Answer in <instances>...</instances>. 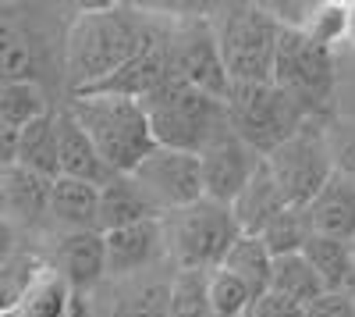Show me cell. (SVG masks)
<instances>
[{
    "label": "cell",
    "instance_id": "obj_37",
    "mask_svg": "<svg viewBox=\"0 0 355 317\" xmlns=\"http://www.w3.org/2000/svg\"><path fill=\"white\" fill-rule=\"evenodd\" d=\"M348 50H355V0H352V43H348Z\"/></svg>",
    "mask_w": 355,
    "mask_h": 317
},
{
    "label": "cell",
    "instance_id": "obj_12",
    "mask_svg": "<svg viewBox=\"0 0 355 317\" xmlns=\"http://www.w3.org/2000/svg\"><path fill=\"white\" fill-rule=\"evenodd\" d=\"M199 164H202L206 200H217V204L231 207L234 200L245 193V186L252 182L263 157L231 129V132H224L217 143H210V147L199 154Z\"/></svg>",
    "mask_w": 355,
    "mask_h": 317
},
{
    "label": "cell",
    "instance_id": "obj_34",
    "mask_svg": "<svg viewBox=\"0 0 355 317\" xmlns=\"http://www.w3.org/2000/svg\"><path fill=\"white\" fill-rule=\"evenodd\" d=\"M249 317H306V307L291 303V300H284L277 293H266V296L256 300V307L249 310Z\"/></svg>",
    "mask_w": 355,
    "mask_h": 317
},
{
    "label": "cell",
    "instance_id": "obj_33",
    "mask_svg": "<svg viewBox=\"0 0 355 317\" xmlns=\"http://www.w3.org/2000/svg\"><path fill=\"white\" fill-rule=\"evenodd\" d=\"M306 317H355V293H327L306 310Z\"/></svg>",
    "mask_w": 355,
    "mask_h": 317
},
{
    "label": "cell",
    "instance_id": "obj_38",
    "mask_svg": "<svg viewBox=\"0 0 355 317\" xmlns=\"http://www.w3.org/2000/svg\"><path fill=\"white\" fill-rule=\"evenodd\" d=\"M214 317H220V314H214Z\"/></svg>",
    "mask_w": 355,
    "mask_h": 317
},
{
    "label": "cell",
    "instance_id": "obj_22",
    "mask_svg": "<svg viewBox=\"0 0 355 317\" xmlns=\"http://www.w3.org/2000/svg\"><path fill=\"white\" fill-rule=\"evenodd\" d=\"M71 300H75V289L68 285V278L53 264H46L33 282H28V289L21 293V300L8 314H0V317H64Z\"/></svg>",
    "mask_w": 355,
    "mask_h": 317
},
{
    "label": "cell",
    "instance_id": "obj_17",
    "mask_svg": "<svg viewBox=\"0 0 355 317\" xmlns=\"http://www.w3.org/2000/svg\"><path fill=\"white\" fill-rule=\"evenodd\" d=\"M306 214H309V225L316 236L355 243V179L334 175L306 207Z\"/></svg>",
    "mask_w": 355,
    "mask_h": 317
},
{
    "label": "cell",
    "instance_id": "obj_24",
    "mask_svg": "<svg viewBox=\"0 0 355 317\" xmlns=\"http://www.w3.org/2000/svg\"><path fill=\"white\" fill-rule=\"evenodd\" d=\"M18 168L57 182L61 179V139H57V111L33 122L18 136Z\"/></svg>",
    "mask_w": 355,
    "mask_h": 317
},
{
    "label": "cell",
    "instance_id": "obj_1",
    "mask_svg": "<svg viewBox=\"0 0 355 317\" xmlns=\"http://www.w3.org/2000/svg\"><path fill=\"white\" fill-rule=\"evenodd\" d=\"M153 15L135 4H89L64 29V82L68 97L110 79L142 50L153 33Z\"/></svg>",
    "mask_w": 355,
    "mask_h": 317
},
{
    "label": "cell",
    "instance_id": "obj_9",
    "mask_svg": "<svg viewBox=\"0 0 355 317\" xmlns=\"http://www.w3.org/2000/svg\"><path fill=\"white\" fill-rule=\"evenodd\" d=\"M327 122H306L299 132H295L288 143L266 157L274 179L288 200V207H309L320 196V189L327 186L338 171L327 150V132H323Z\"/></svg>",
    "mask_w": 355,
    "mask_h": 317
},
{
    "label": "cell",
    "instance_id": "obj_25",
    "mask_svg": "<svg viewBox=\"0 0 355 317\" xmlns=\"http://www.w3.org/2000/svg\"><path fill=\"white\" fill-rule=\"evenodd\" d=\"M50 90L40 82H0V129H28L33 122L53 114Z\"/></svg>",
    "mask_w": 355,
    "mask_h": 317
},
{
    "label": "cell",
    "instance_id": "obj_2",
    "mask_svg": "<svg viewBox=\"0 0 355 317\" xmlns=\"http://www.w3.org/2000/svg\"><path fill=\"white\" fill-rule=\"evenodd\" d=\"M68 111L75 114V122L96 143V150L117 175H132L157 150L150 114L139 100L110 93H78L68 97Z\"/></svg>",
    "mask_w": 355,
    "mask_h": 317
},
{
    "label": "cell",
    "instance_id": "obj_3",
    "mask_svg": "<svg viewBox=\"0 0 355 317\" xmlns=\"http://www.w3.org/2000/svg\"><path fill=\"white\" fill-rule=\"evenodd\" d=\"M274 86L299 104L313 122L338 118L341 107V54L313 43L306 33H281Z\"/></svg>",
    "mask_w": 355,
    "mask_h": 317
},
{
    "label": "cell",
    "instance_id": "obj_5",
    "mask_svg": "<svg viewBox=\"0 0 355 317\" xmlns=\"http://www.w3.org/2000/svg\"><path fill=\"white\" fill-rule=\"evenodd\" d=\"M210 25L231 82H274L277 43L284 29L266 4H214Z\"/></svg>",
    "mask_w": 355,
    "mask_h": 317
},
{
    "label": "cell",
    "instance_id": "obj_19",
    "mask_svg": "<svg viewBox=\"0 0 355 317\" xmlns=\"http://www.w3.org/2000/svg\"><path fill=\"white\" fill-rule=\"evenodd\" d=\"M164 218L153 200L146 196V189L132 179V175H117L114 182H107L100 189V232H117V228H128L139 221H153Z\"/></svg>",
    "mask_w": 355,
    "mask_h": 317
},
{
    "label": "cell",
    "instance_id": "obj_36",
    "mask_svg": "<svg viewBox=\"0 0 355 317\" xmlns=\"http://www.w3.org/2000/svg\"><path fill=\"white\" fill-rule=\"evenodd\" d=\"M64 317H93L89 296H78V293H75V300H71V307H68V314H64Z\"/></svg>",
    "mask_w": 355,
    "mask_h": 317
},
{
    "label": "cell",
    "instance_id": "obj_14",
    "mask_svg": "<svg viewBox=\"0 0 355 317\" xmlns=\"http://www.w3.org/2000/svg\"><path fill=\"white\" fill-rule=\"evenodd\" d=\"M53 268L68 278L78 296H89L107 275V236L103 232H64L53 253Z\"/></svg>",
    "mask_w": 355,
    "mask_h": 317
},
{
    "label": "cell",
    "instance_id": "obj_7",
    "mask_svg": "<svg viewBox=\"0 0 355 317\" xmlns=\"http://www.w3.org/2000/svg\"><path fill=\"white\" fill-rule=\"evenodd\" d=\"M227 118L259 157H270L281 143H288L309 114L274 82H234L227 97Z\"/></svg>",
    "mask_w": 355,
    "mask_h": 317
},
{
    "label": "cell",
    "instance_id": "obj_20",
    "mask_svg": "<svg viewBox=\"0 0 355 317\" xmlns=\"http://www.w3.org/2000/svg\"><path fill=\"white\" fill-rule=\"evenodd\" d=\"M231 211H234V221H239V228L245 236H259L281 211H288V200L274 179L270 164H266V157H263L259 171L252 175V182L245 186V193L231 204Z\"/></svg>",
    "mask_w": 355,
    "mask_h": 317
},
{
    "label": "cell",
    "instance_id": "obj_13",
    "mask_svg": "<svg viewBox=\"0 0 355 317\" xmlns=\"http://www.w3.org/2000/svg\"><path fill=\"white\" fill-rule=\"evenodd\" d=\"M167 261V239H164V218L139 221L128 228L107 232V275L114 282H128L146 271H153Z\"/></svg>",
    "mask_w": 355,
    "mask_h": 317
},
{
    "label": "cell",
    "instance_id": "obj_18",
    "mask_svg": "<svg viewBox=\"0 0 355 317\" xmlns=\"http://www.w3.org/2000/svg\"><path fill=\"white\" fill-rule=\"evenodd\" d=\"M174 275L146 271L139 278L117 282V293L110 300V317H171Z\"/></svg>",
    "mask_w": 355,
    "mask_h": 317
},
{
    "label": "cell",
    "instance_id": "obj_32",
    "mask_svg": "<svg viewBox=\"0 0 355 317\" xmlns=\"http://www.w3.org/2000/svg\"><path fill=\"white\" fill-rule=\"evenodd\" d=\"M323 132H327V150H331L334 171L355 179V118L338 114V118H331L323 125Z\"/></svg>",
    "mask_w": 355,
    "mask_h": 317
},
{
    "label": "cell",
    "instance_id": "obj_11",
    "mask_svg": "<svg viewBox=\"0 0 355 317\" xmlns=\"http://www.w3.org/2000/svg\"><path fill=\"white\" fill-rule=\"evenodd\" d=\"M132 179L146 189V196L153 200V207L160 214L185 211V207L199 204V200H206L202 164H199L196 154H185V150L157 147L132 171Z\"/></svg>",
    "mask_w": 355,
    "mask_h": 317
},
{
    "label": "cell",
    "instance_id": "obj_6",
    "mask_svg": "<svg viewBox=\"0 0 355 317\" xmlns=\"http://www.w3.org/2000/svg\"><path fill=\"white\" fill-rule=\"evenodd\" d=\"M242 228L234 221V211L217 200L164 214V239H167V264L174 271H202L210 275L224 268L231 246L239 243Z\"/></svg>",
    "mask_w": 355,
    "mask_h": 317
},
{
    "label": "cell",
    "instance_id": "obj_4",
    "mask_svg": "<svg viewBox=\"0 0 355 317\" xmlns=\"http://www.w3.org/2000/svg\"><path fill=\"white\" fill-rule=\"evenodd\" d=\"M142 107L150 114L157 147H167V150H185L199 157L210 143L231 132L227 104L202 90H192V86L178 79L160 86L150 100H142Z\"/></svg>",
    "mask_w": 355,
    "mask_h": 317
},
{
    "label": "cell",
    "instance_id": "obj_21",
    "mask_svg": "<svg viewBox=\"0 0 355 317\" xmlns=\"http://www.w3.org/2000/svg\"><path fill=\"white\" fill-rule=\"evenodd\" d=\"M50 221H57L64 232H100V186L57 179L50 200Z\"/></svg>",
    "mask_w": 355,
    "mask_h": 317
},
{
    "label": "cell",
    "instance_id": "obj_28",
    "mask_svg": "<svg viewBox=\"0 0 355 317\" xmlns=\"http://www.w3.org/2000/svg\"><path fill=\"white\" fill-rule=\"evenodd\" d=\"M302 33L327 47V50H348L352 43V0H316V8L306 22Z\"/></svg>",
    "mask_w": 355,
    "mask_h": 317
},
{
    "label": "cell",
    "instance_id": "obj_15",
    "mask_svg": "<svg viewBox=\"0 0 355 317\" xmlns=\"http://www.w3.org/2000/svg\"><path fill=\"white\" fill-rule=\"evenodd\" d=\"M57 139H61V179H78V182H93L107 186L117 179V171L103 161L96 150V143L85 136V129L75 122V114L64 107H57Z\"/></svg>",
    "mask_w": 355,
    "mask_h": 317
},
{
    "label": "cell",
    "instance_id": "obj_35",
    "mask_svg": "<svg viewBox=\"0 0 355 317\" xmlns=\"http://www.w3.org/2000/svg\"><path fill=\"white\" fill-rule=\"evenodd\" d=\"M341 93H348L355 100V50H345L341 54Z\"/></svg>",
    "mask_w": 355,
    "mask_h": 317
},
{
    "label": "cell",
    "instance_id": "obj_16",
    "mask_svg": "<svg viewBox=\"0 0 355 317\" xmlns=\"http://www.w3.org/2000/svg\"><path fill=\"white\" fill-rule=\"evenodd\" d=\"M0 193H4V225H25L33 228L43 218H50L53 182L36 175L28 168H0Z\"/></svg>",
    "mask_w": 355,
    "mask_h": 317
},
{
    "label": "cell",
    "instance_id": "obj_23",
    "mask_svg": "<svg viewBox=\"0 0 355 317\" xmlns=\"http://www.w3.org/2000/svg\"><path fill=\"white\" fill-rule=\"evenodd\" d=\"M302 253L309 257V264L323 278L327 293H355V243L313 236Z\"/></svg>",
    "mask_w": 355,
    "mask_h": 317
},
{
    "label": "cell",
    "instance_id": "obj_26",
    "mask_svg": "<svg viewBox=\"0 0 355 317\" xmlns=\"http://www.w3.org/2000/svg\"><path fill=\"white\" fill-rule=\"evenodd\" d=\"M270 293L299 303V307H313L316 300L327 296V285L316 275V268L309 264L306 253H291V257H277L274 261V282H270Z\"/></svg>",
    "mask_w": 355,
    "mask_h": 317
},
{
    "label": "cell",
    "instance_id": "obj_10",
    "mask_svg": "<svg viewBox=\"0 0 355 317\" xmlns=\"http://www.w3.org/2000/svg\"><path fill=\"white\" fill-rule=\"evenodd\" d=\"M53 50L64 54V43H53V36L36 22V15H15V8L4 4V15H0V82L50 86Z\"/></svg>",
    "mask_w": 355,
    "mask_h": 317
},
{
    "label": "cell",
    "instance_id": "obj_8",
    "mask_svg": "<svg viewBox=\"0 0 355 317\" xmlns=\"http://www.w3.org/2000/svg\"><path fill=\"white\" fill-rule=\"evenodd\" d=\"M164 25H167L171 75L192 86V90H202L227 104L234 82L227 75L217 33L210 25V8H196L192 15H167Z\"/></svg>",
    "mask_w": 355,
    "mask_h": 317
},
{
    "label": "cell",
    "instance_id": "obj_29",
    "mask_svg": "<svg viewBox=\"0 0 355 317\" xmlns=\"http://www.w3.org/2000/svg\"><path fill=\"white\" fill-rule=\"evenodd\" d=\"M313 236H316V232H313V225H309L306 207H288V211H281V214L259 232V239L266 243V250L274 253V261H277V257L302 253Z\"/></svg>",
    "mask_w": 355,
    "mask_h": 317
},
{
    "label": "cell",
    "instance_id": "obj_31",
    "mask_svg": "<svg viewBox=\"0 0 355 317\" xmlns=\"http://www.w3.org/2000/svg\"><path fill=\"white\" fill-rule=\"evenodd\" d=\"M206 282H210V275H202V271H178L174 275L171 317H214Z\"/></svg>",
    "mask_w": 355,
    "mask_h": 317
},
{
    "label": "cell",
    "instance_id": "obj_30",
    "mask_svg": "<svg viewBox=\"0 0 355 317\" xmlns=\"http://www.w3.org/2000/svg\"><path fill=\"white\" fill-rule=\"evenodd\" d=\"M206 293H210L214 314H220V317H249V310L256 307V293L249 289L239 275H231V271H224V268L210 271Z\"/></svg>",
    "mask_w": 355,
    "mask_h": 317
},
{
    "label": "cell",
    "instance_id": "obj_27",
    "mask_svg": "<svg viewBox=\"0 0 355 317\" xmlns=\"http://www.w3.org/2000/svg\"><path fill=\"white\" fill-rule=\"evenodd\" d=\"M224 271L231 275H239L249 289L259 296L270 293V282H274V253L266 250V243L259 236H239V243L231 246L227 253V261H224Z\"/></svg>",
    "mask_w": 355,
    "mask_h": 317
}]
</instances>
